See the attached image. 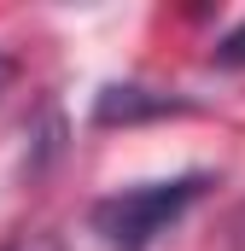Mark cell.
<instances>
[{"label":"cell","instance_id":"obj_1","mask_svg":"<svg viewBox=\"0 0 245 251\" xmlns=\"http://www.w3.org/2000/svg\"><path fill=\"white\" fill-rule=\"evenodd\" d=\"M204 187H210L204 170L175 176V181L117 187V193H105V199L88 210V222H94V234H99L111 251H152V246H158V240L187 216V210L204 199Z\"/></svg>","mask_w":245,"mask_h":251},{"label":"cell","instance_id":"obj_2","mask_svg":"<svg viewBox=\"0 0 245 251\" xmlns=\"http://www.w3.org/2000/svg\"><path fill=\"white\" fill-rule=\"evenodd\" d=\"M187 111V100L158 94V88H105L94 105V123H146V117H175Z\"/></svg>","mask_w":245,"mask_h":251},{"label":"cell","instance_id":"obj_3","mask_svg":"<svg viewBox=\"0 0 245 251\" xmlns=\"http://www.w3.org/2000/svg\"><path fill=\"white\" fill-rule=\"evenodd\" d=\"M210 59L222 64V70H245V24H240V29H228V35L210 47Z\"/></svg>","mask_w":245,"mask_h":251},{"label":"cell","instance_id":"obj_4","mask_svg":"<svg viewBox=\"0 0 245 251\" xmlns=\"http://www.w3.org/2000/svg\"><path fill=\"white\" fill-rule=\"evenodd\" d=\"M6 251H64L59 240H47V234H41V240H18V246H6Z\"/></svg>","mask_w":245,"mask_h":251},{"label":"cell","instance_id":"obj_5","mask_svg":"<svg viewBox=\"0 0 245 251\" xmlns=\"http://www.w3.org/2000/svg\"><path fill=\"white\" fill-rule=\"evenodd\" d=\"M12 76H18V64H12V59H6V53H0V94L12 88Z\"/></svg>","mask_w":245,"mask_h":251}]
</instances>
